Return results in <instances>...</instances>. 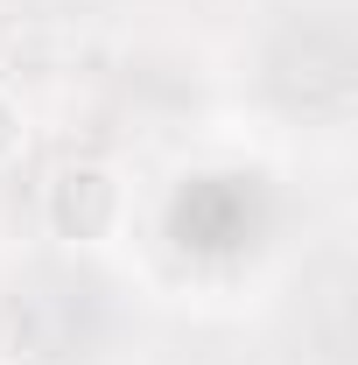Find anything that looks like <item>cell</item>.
<instances>
[{
    "instance_id": "1",
    "label": "cell",
    "mask_w": 358,
    "mask_h": 365,
    "mask_svg": "<svg viewBox=\"0 0 358 365\" xmlns=\"http://www.w3.org/2000/svg\"><path fill=\"white\" fill-rule=\"evenodd\" d=\"M43 225L49 239H63V246H113L120 232H127V182L113 162H63L56 176L43 182Z\"/></svg>"
},
{
    "instance_id": "2",
    "label": "cell",
    "mask_w": 358,
    "mask_h": 365,
    "mask_svg": "<svg viewBox=\"0 0 358 365\" xmlns=\"http://www.w3.org/2000/svg\"><path fill=\"white\" fill-rule=\"evenodd\" d=\"M21 148H29V113H21L14 91H0V169L21 162Z\"/></svg>"
}]
</instances>
